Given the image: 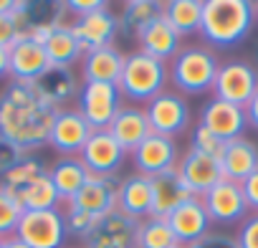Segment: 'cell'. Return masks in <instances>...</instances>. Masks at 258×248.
<instances>
[{"label": "cell", "mask_w": 258, "mask_h": 248, "mask_svg": "<svg viewBox=\"0 0 258 248\" xmlns=\"http://www.w3.org/2000/svg\"><path fill=\"white\" fill-rule=\"evenodd\" d=\"M71 248H84V245H71Z\"/></svg>", "instance_id": "681fc988"}, {"label": "cell", "mask_w": 258, "mask_h": 248, "mask_svg": "<svg viewBox=\"0 0 258 248\" xmlns=\"http://www.w3.org/2000/svg\"><path fill=\"white\" fill-rule=\"evenodd\" d=\"M16 238L28 248H63L69 233L63 223V210H23L16 228Z\"/></svg>", "instance_id": "5b68a950"}, {"label": "cell", "mask_w": 258, "mask_h": 248, "mask_svg": "<svg viewBox=\"0 0 258 248\" xmlns=\"http://www.w3.org/2000/svg\"><path fill=\"white\" fill-rule=\"evenodd\" d=\"M63 223H66V233L69 235H74V238H86L89 233H91V228H94V218H89L86 213H81V210H76V208H71V205H66L63 208Z\"/></svg>", "instance_id": "d590c367"}, {"label": "cell", "mask_w": 258, "mask_h": 248, "mask_svg": "<svg viewBox=\"0 0 258 248\" xmlns=\"http://www.w3.org/2000/svg\"><path fill=\"white\" fill-rule=\"evenodd\" d=\"M124 69V53L116 46H104L84 53L81 58V79L84 84H119Z\"/></svg>", "instance_id": "603a6c76"}, {"label": "cell", "mask_w": 258, "mask_h": 248, "mask_svg": "<svg viewBox=\"0 0 258 248\" xmlns=\"http://www.w3.org/2000/svg\"><path fill=\"white\" fill-rule=\"evenodd\" d=\"M165 13V0H126L121 6L119 33L126 38H137L155 18Z\"/></svg>", "instance_id": "4316f807"}, {"label": "cell", "mask_w": 258, "mask_h": 248, "mask_svg": "<svg viewBox=\"0 0 258 248\" xmlns=\"http://www.w3.org/2000/svg\"><path fill=\"white\" fill-rule=\"evenodd\" d=\"M175 245H180V240L175 238L167 220L147 218V220L140 223L135 248H175Z\"/></svg>", "instance_id": "1f68e13d"}, {"label": "cell", "mask_w": 258, "mask_h": 248, "mask_svg": "<svg viewBox=\"0 0 258 248\" xmlns=\"http://www.w3.org/2000/svg\"><path fill=\"white\" fill-rule=\"evenodd\" d=\"M190 150L192 152H200L205 157H213V160H220L223 150H225V142L220 137H215L208 127H203V124L198 121L192 132H190Z\"/></svg>", "instance_id": "e575fe53"}, {"label": "cell", "mask_w": 258, "mask_h": 248, "mask_svg": "<svg viewBox=\"0 0 258 248\" xmlns=\"http://www.w3.org/2000/svg\"><path fill=\"white\" fill-rule=\"evenodd\" d=\"M33 86L56 109H61L69 101H74L79 96V91H81V81H79L76 71L74 69H58V66H48L46 74L33 81Z\"/></svg>", "instance_id": "cb8c5ba5"}, {"label": "cell", "mask_w": 258, "mask_h": 248, "mask_svg": "<svg viewBox=\"0 0 258 248\" xmlns=\"http://www.w3.org/2000/svg\"><path fill=\"white\" fill-rule=\"evenodd\" d=\"M255 21H258V3H255Z\"/></svg>", "instance_id": "7dc6e473"}, {"label": "cell", "mask_w": 258, "mask_h": 248, "mask_svg": "<svg viewBox=\"0 0 258 248\" xmlns=\"http://www.w3.org/2000/svg\"><path fill=\"white\" fill-rule=\"evenodd\" d=\"M69 26H71V33L79 41L84 53L104 48V46H114V38L119 36V18L114 13H109V6H104L94 13H86L81 18H74V23H69Z\"/></svg>", "instance_id": "7c38bea8"}, {"label": "cell", "mask_w": 258, "mask_h": 248, "mask_svg": "<svg viewBox=\"0 0 258 248\" xmlns=\"http://www.w3.org/2000/svg\"><path fill=\"white\" fill-rule=\"evenodd\" d=\"M255 91H258V69L253 64L240 61V58L220 64L215 86H213L215 99L245 109V104L253 99Z\"/></svg>", "instance_id": "8992f818"}, {"label": "cell", "mask_w": 258, "mask_h": 248, "mask_svg": "<svg viewBox=\"0 0 258 248\" xmlns=\"http://www.w3.org/2000/svg\"><path fill=\"white\" fill-rule=\"evenodd\" d=\"M116 208L126 215L137 218V220L150 218V213H152V177L140 175V172L124 177L119 185Z\"/></svg>", "instance_id": "484cf974"}, {"label": "cell", "mask_w": 258, "mask_h": 248, "mask_svg": "<svg viewBox=\"0 0 258 248\" xmlns=\"http://www.w3.org/2000/svg\"><path fill=\"white\" fill-rule=\"evenodd\" d=\"M175 248H187V245H175Z\"/></svg>", "instance_id": "c3c4849f"}, {"label": "cell", "mask_w": 258, "mask_h": 248, "mask_svg": "<svg viewBox=\"0 0 258 248\" xmlns=\"http://www.w3.org/2000/svg\"><path fill=\"white\" fill-rule=\"evenodd\" d=\"M3 248H28V245L13 235V238H6V240H3Z\"/></svg>", "instance_id": "f6af8a7d"}, {"label": "cell", "mask_w": 258, "mask_h": 248, "mask_svg": "<svg viewBox=\"0 0 258 248\" xmlns=\"http://www.w3.org/2000/svg\"><path fill=\"white\" fill-rule=\"evenodd\" d=\"M28 152H23L18 145H13L11 140L6 137H0V177H3L6 172H11Z\"/></svg>", "instance_id": "8d00e7d4"}, {"label": "cell", "mask_w": 258, "mask_h": 248, "mask_svg": "<svg viewBox=\"0 0 258 248\" xmlns=\"http://www.w3.org/2000/svg\"><path fill=\"white\" fill-rule=\"evenodd\" d=\"M177 172L182 175L187 190L195 195V198H203L210 188H215L223 177V170H220V162L213 160V157H205L200 152H192L187 150L177 165Z\"/></svg>", "instance_id": "d6986e66"}, {"label": "cell", "mask_w": 258, "mask_h": 248, "mask_svg": "<svg viewBox=\"0 0 258 248\" xmlns=\"http://www.w3.org/2000/svg\"><path fill=\"white\" fill-rule=\"evenodd\" d=\"M187 248H238V243H235L233 235H225V233H208L205 238L190 243Z\"/></svg>", "instance_id": "f35d334b"}, {"label": "cell", "mask_w": 258, "mask_h": 248, "mask_svg": "<svg viewBox=\"0 0 258 248\" xmlns=\"http://www.w3.org/2000/svg\"><path fill=\"white\" fill-rule=\"evenodd\" d=\"M63 3H66V13H71L74 18H81L86 13H94V11L109 6L104 0H63Z\"/></svg>", "instance_id": "60d3db41"}, {"label": "cell", "mask_w": 258, "mask_h": 248, "mask_svg": "<svg viewBox=\"0 0 258 248\" xmlns=\"http://www.w3.org/2000/svg\"><path fill=\"white\" fill-rule=\"evenodd\" d=\"M235 243H238V248H258V213L248 215L240 223V228L235 233Z\"/></svg>", "instance_id": "74e56055"}, {"label": "cell", "mask_w": 258, "mask_h": 248, "mask_svg": "<svg viewBox=\"0 0 258 248\" xmlns=\"http://www.w3.org/2000/svg\"><path fill=\"white\" fill-rule=\"evenodd\" d=\"M23 33L18 31V26L13 23L11 13L8 16H0V48H11Z\"/></svg>", "instance_id": "ab89813d"}, {"label": "cell", "mask_w": 258, "mask_h": 248, "mask_svg": "<svg viewBox=\"0 0 258 248\" xmlns=\"http://www.w3.org/2000/svg\"><path fill=\"white\" fill-rule=\"evenodd\" d=\"M0 248H3V238H0Z\"/></svg>", "instance_id": "f907efd6"}, {"label": "cell", "mask_w": 258, "mask_h": 248, "mask_svg": "<svg viewBox=\"0 0 258 248\" xmlns=\"http://www.w3.org/2000/svg\"><path fill=\"white\" fill-rule=\"evenodd\" d=\"M79 111L91 124V130H109V124L121 109V91L116 84H81L76 96Z\"/></svg>", "instance_id": "52a82bcc"}, {"label": "cell", "mask_w": 258, "mask_h": 248, "mask_svg": "<svg viewBox=\"0 0 258 248\" xmlns=\"http://www.w3.org/2000/svg\"><path fill=\"white\" fill-rule=\"evenodd\" d=\"M109 135L114 137V142L124 152H135L152 135V127H150V119H147L145 109L121 106L119 114L114 116V121L109 124Z\"/></svg>", "instance_id": "44dd1931"}, {"label": "cell", "mask_w": 258, "mask_h": 248, "mask_svg": "<svg viewBox=\"0 0 258 248\" xmlns=\"http://www.w3.org/2000/svg\"><path fill=\"white\" fill-rule=\"evenodd\" d=\"M255 23L250 0H203L200 36L213 48H230L248 38Z\"/></svg>", "instance_id": "7a4b0ae2"}, {"label": "cell", "mask_w": 258, "mask_h": 248, "mask_svg": "<svg viewBox=\"0 0 258 248\" xmlns=\"http://www.w3.org/2000/svg\"><path fill=\"white\" fill-rule=\"evenodd\" d=\"M132 162L137 167L140 175L155 177L170 170H177L180 165V150L177 142L172 137H162V135H150L135 152H132Z\"/></svg>", "instance_id": "5bb4252c"}, {"label": "cell", "mask_w": 258, "mask_h": 248, "mask_svg": "<svg viewBox=\"0 0 258 248\" xmlns=\"http://www.w3.org/2000/svg\"><path fill=\"white\" fill-rule=\"evenodd\" d=\"M89 170L84 167V162L79 157H61L48 167V180L56 188L61 203H69L89 180Z\"/></svg>", "instance_id": "83f0119b"}, {"label": "cell", "mask_w": 258, "mask_h": 248, "mask_svg": "<svg viewBox=\"0 0 258 248\" xmlns=\"http://www.w3.org/2000/svg\"><path fill=\"white\" fill-rule=\"evenodd\" d=\"M8 66H11V79L13 81H36L46 74L48 56L41 43H36L28 36H21L11 48H8Z\"/></svg>", "instance_id": "e0dca14e"}, {"label": "cell", "mask_w": 258, "mask_h": 248, "mask_svg": "<svg viewBox=\"0 0 258 248\" xmlns=\"http://www.w3.org/2000/svg\"><path fill=\"white\" fill-rule=\"evenodd\" d=\"M91 135V124L84 119L79 109H58L48 132V145L61 157H79Z\"/></svg>", "instance_id": "30bf717a"}, {"label": "cell", "mask_w": 258, "mask_h": 248, "mask_svg": "<svg viewBox=\"0 0 258 248\" xmlns=\"http://www.w3.org/2000/svg\"><path fill=\"white\" fill-rule=\"evenodd\" d=\"M245 121H248V127H253V130H258V91L253 94V99L245 104Z\"/></svg>", "instance_id": "7bdbcfd3"}, {"label": "cell", "mask_w": 258, "mask_h": 248, "mask_svg": "<svg viewBox=\"0 0 258 248\" xmlns=\"http://www.w3.org/2000/svg\"><path fill=\"white\" fill-rule=\"evenodd\" d=\"M124 150L114 142V137L109 135V130H96L86 147L81 150L79 160L84 162V167L89 170V175H99V177H106V175H119L121 165H124Z\"/></svg>", "instance_id": "9a60e30c"}, {"label": "cell", "mask_w": 258, "mask_h": 248, "mask_svg": "<svg viewBox=\"0 0 258 248\" xmlns=\"http://www.w3.org/2000/svg\"><path fill=\"white\" fill-rule=\"evenodd\" d=\"M13 11V0H0V16H8Z\"/></svg>", "instance_id": "bcb514c9"}, {"label": "cell", "mask_w": 258, "mask_h": 248, "mask_svg": "<svg viewBox=\"0 0 258 248\" xmlns=\"http://www.w3.org/2000/svg\"><path fill=\"white\" fill-rule=\"evenodd\" d=\"M16 200L21 203L23 210H53V208H58V203H61V198H58L56 188L51 185L48 175L41 177L38 182H33L31 188H26Z\"/></svg>", "instance_id": "d6a6232c"}, {"label": "cell", "mask_w": 258, "mask_h": 248, "mask_svg": "<svg viewBox=\"0 0 258 248\" xmlns=\"http://www.w3.org/2000/svg\"><path fill=\"white\" fill-rule=\"evenodd\" d=\"M11 76V66H8V48H0V79Z\"/></svg>", "instance_id": "ee69618b"}, {"label": "cell", "mask_w": 258, "mask_h": 248, "mask_svg": "<svg viewBox=\"0 0 258 248\" xmlns=\"http://www.w3.org/2000/svg\"><path fill=\"white\" fill-rule=\"evenodd\" d=\"M137 43H140V51L142 53H147V56H152V58H157V61H172L177 53H180V48H182V38H180V33L167 23V18H165V13L160 16V18H155L137 38H135Z\"/></svg>", "instance_id": "7402d4cb"}, {"label": "cell", "mask_w": 258, "mask_h": 248, "mask_svg": "<svg viewBox=\"0 0 258 248\" xmlns=\"http://www.w3.org/2000/svg\"><path fill=\"white\" fill-rule=\"evenodd\" d=\"M140 223L142 220L116 208L94 223L91 233L84 238V248H135Z\"/></svg>", "instance_id": "9c48e42d"}, {"label": "cell", "mask_w": 258, "mask_h": 248, "mask_svg": "<svg viewBox=\"0 0 258 248\" xmlns=\"http://www.w3.org/2000/svg\"><path fill=\"white\" fill-rule=\"evenodd\" d=\"M56 114L58 109L38 94L33 81L11 79V84L0 91V137L33 155V150L48 142Z\"/></svg>", "instance_id": "6da1fadb"}, {"label": "cell", "mask_w": 258, "mask_h": 248, "mask_svg": "<svg viewBox=\"0 0 258 248\" xmlns=\"http://www.w3.org/2000/svg\"><path fill=\"white\" fill-rule=\"evenodd\" d=\"M165 18L182 36L200 33L203 0H165Z\"/></svg>", "instance_id": "4dcf8cb0"}, {"label": "cell", "mask_w": 258, "mask_h": 248, "mask_svg": "<svg viewBox=\"0 0 258 248\" xmlns=\"http://www.w3.org/2000/svg\"><path fill=\"white\" fill-rule=\"evenodd\" d=\"M21 215H23L21 203L8 190L0 188V238H3V240L16 235V228L21 223Z\"/></svg>", "instance_id": "836d02e7"}, {"label": "cell", "mask_w": 258, "mask_h": 248, "mask_svg": "<svg viewBox=\"0 0 258 248\" xmlns=\"http://www.w3.org/2000/svg\"><path fill=\"white\" fill-rule=\"evenodd\" d=\"M46 175H48L46 162L41 157H36V155H26L11 172H6L3 177H0V188L8 190L13 198H18L26 188H31L33 182H38Z\"/></svg>", "instance_id": "f546056e"}, {"label": "cell", "mask_w": 258, "mask_h": 248, "mask_svg": "<svg viewBox=\"0 0 258 248\" xmlns=\"http://www.w3.org/2000/svg\"><path fill=\"white\" fill-rule=\"evenodd\" d=\"M119 185H121V177L119 175H106V177H99V175H91L86 180V185L63 205H71L81 213H86L89 218L99 220L101 215L116 210V203H119Z\"/></svg>", "instance_id": "8fae6325"}, {"label": "cell", "mask_w": 258, "mask_h": 248, "mask_svg": "<svg viewBox=\"0 0 258 248\" xmlns=\"http://www.w3.org/2000/svg\"><path fill=\"white\" fill-rule=\"evenodd\" d=\"M200 124L208 127L215 137H220L223 142L230 140H240L248 121H245V111L235 104L220 101V99H210L203 111H200Z\"/></svg>", "instance_id": "2e32d148"}, {"label": "cell", "mask_w": 258, "mask_h": 248, "mask_svg": "<svg viewBox=\"0 0 258 248\" xmlns=\"http://www.w3.org/2000/svg\"><path fill=\"white\" fill-rule=\"evenodd\" d=\"M203 205L210 215L213 223H223V225H233L248 218V203L243 198L240 182L233 180H220L215 188H210L203 198Z\"/></svg>", "instance_id": "4fadbf2b"}, {"label": "cell", "mask_w": 258, "mask_h": 248, "mask_svg": "<svg viewBox=\"0 0 258 248\" xmlns=\"http://www.w3.org/2000/svg\"><path fill=\"white\" fill-rule=\"evenodd\" d=\"M43 51H46V56H48V64H51V66H58V69H71L76 61L84 58V51H81L79 41L74 38L69 23L56 26V28L46 36Z\"/></svg>", "instance_id": "f1b7e54d"}, {"label": "cell", "mask_w": 258, "mask_h": 248, "mask_svg": "<svg viewBox=\"0 0 258 248\" xmlns=\"http://www.w3.org/2000/svg\"><path fill=\"white\" fill-rule=\"evenodd\" d=\"M240 190H243V198L248 203V210H255L258 213V172H253L250 177H245L240 182Z\"/></svg>", "instance_id": "b9f144b4"}, {"label": "cell", "mask_w": 258, "mask_h": 248, "mask_svg": "<svg viewBox=\"0 0 258 248\" xmlns=\"http://www.w3.org/2000/svg\"><path fill=\"white\" fill-rule=\"evenodd\" d=\"M218 162H220L225 180L243 182L245 177L258 172V145H253L245 137L230 140V142H225V150H223Z\"/></svg>", "instance_id": "d4e9b609"}, {"label": "cell", "mask_w": 258, "mask_h": 248, "mask_svg": "<svg viewBox=\"0 0 258 248\" xmlns=\"http://www.w3.org/2000/svg\"><path fill=\"white\" fill-rule=\"evenodd\" d=\"M167 223H170L175 238L180 240V245H190V243L205 238L210 233V225H213V220H210L200 198H190L187 203H182L167 218Z\"/></svg>", "instance_id": "ffe728a7"}, {"label": "cell", "mask_w": 258, "mask_h": 248, "mask_svg": "<svg viewBox=\"0 0 258 248\" xmlns=\"http://www.w3.org/2000/svg\"><path fill=\"white\" fill-rule=\"evenodd\" d=\"M167 81H170V74L162 61H157L142 51H135V53L124 56V69H121L116 86H119L121 96L150 104L155 96H160L165 91Z\"/></svg>", "instance_id": "277c9868"}, {"label": "cell", "mask_w": 258, "mask_h": 248, "mask_svg": "<svg viewBox=\"0 0 258 248\" xmlns=\"http://www.w3.org/2000/svg\"><path fill=\"white\" fill-rule=\"evenodd\" d=\"M190 198H195V195L187 190V185L177 170L155 175L152 177V213H150V218L167 220Z\"/></svg>", "instance_id": "ac0fdd59"}, {"label": "cell", "mask_w": 258, "mask_h": 248, "mask_svg": "<svg viewBox=\"0 0 258 248\" xmlns=\"http://www.w3.org/2000/svg\"><path fill=\"white\" fill-rule=\"evenodd\" d=\"M218 69H220V61H218L215 51H210L208 46H185L170 61L167 74H170L172 86L180 94L203 96V94L213 91Z\"/></svg>", "instance_id": "3957f363"}, {"label": "cell", "mask_w": 258, "mask_h": 248, "mask_svg": "<svg viewBox=\"0 0 258 248\" xmlns=\"http://www.w3.org/2000/svg\"><path fill=\"white\" fill-rule=\"evenodd\" d=\"M145 114L150 119L152 135L175 140L190 130V106L182 99V94H177V91H162L160 96H155L147 104Z\"/></svg>", "instance_id": "ba28073f"}]
</instances>
